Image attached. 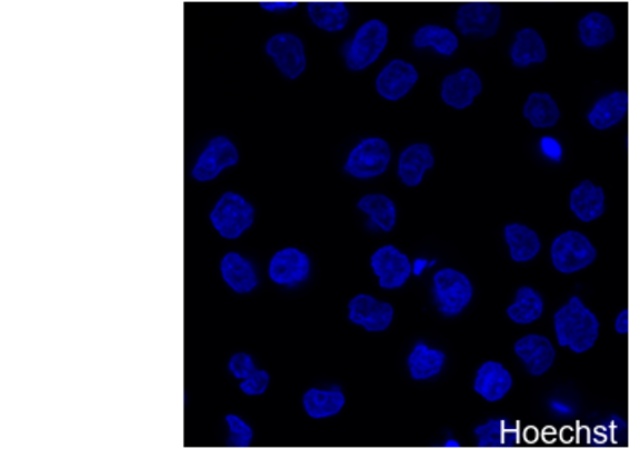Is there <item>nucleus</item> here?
Here are the masks:
<instances>
[{"instance_id": "nucleus-8", "label": "nucleus", "mask_w": 630, "mask_h": 449, "mask_svg": "<svg viewBox=\"0 0 630 449\" xmlns=\"http://www.w3.org/2000/svg\"><path fill=\"white\" fill-rule=\"evenodd\" d=\"M267 57L287 80H298L307 71V49L298 34L281 31L267 40Z\"/></svg>"}, {"instance_id": "nucleus-3", "label": "nucleus", "mask_w": 630, "mask_h": 449, "mask_svg": "<svg viewBox=\"0 0 630 449\" xmlns=\"http://www.w3.org/2000/svg\"><path fill=\"white\" fill-rule=\"evenodd\" d=\"M432 297L438 311L452 318L470 306L474 297V286L469 277L458 269L443 268L432 277Z\"/></svg>"}, {"instance_id": "nucleus-12", "label": "nucleus", "mask_w": 630, "mask_h": 449, "mask_svg": "<svg viewBox=\"0 0 630 449\" xmlns=\"http://www.w3.org/2000/svg\"><path fill=\"white\" fill-rule=\"evenodd\" d=\"M420 72L408 60H391L379 77L374 80V89L379 92L380 98L388 101H400L414 89Z\"/></svg>"}, {"instance_id": "nucleus-22", "label": "nucleus", "mask_w": 630, "mask_h": 449, "mask_svg": "<svg viewBox=\"0 0 630 449\" xmlns=\"http://www.w3.org/2000/svg\"><path fill=\"white\" fill-rule=\"evenodd\" d=\"M478 448H513L521 442V426L508 419H492L476 426Z\"/></svg>"}, {"instance_id": "nucleus-36", "label": "nucleus", "mask_w": 630, "mask_h": 449, "mask_svg": "<svg viewBox=\"0 0 630 449\" xmlns=\"http://www.w3.org/2000/svg\"><path fill=\"white\" fill-rule=\"evenodd\" d=\"M617 330L620 335H627L629 330V311H621L620 316L617 318Z\"/></svg>"}, {"instance_id": "nucleus-30", "label": "nucleus", "mask_w": 630, "mask_h": 449, "mask_svg": "<svg viewBox=\"0 0 630 449\" xmlns=\"http://www.w3.org/2000/svg\"><path fill=\"white\" fill-rule=\"evenodd\" d=\"M544 312V300L533 287L522 286L517 289L516 301L508 307L507 315L517 326H531L540 320Z\"/></svg>"}, {"instance_id": "nucleus-2", "label": "nucleus", "mask_w": 630, "mask_h": 449, "mask_svg": "<svg viewBox=\"0 0 630 449\" xmlns=\"http://www.w3.org/2000/svg\"><path fill=\"white\" fill-rule=\"evenodd\" d=\"M389 43V26L384 20L370 19L360 24L353 37L344 43V63L353 72L371 68Z\"/></svg>"}, {"instance_id": "nucleus-23", "label": "nucleus", "mask_w": 630, "mask_h": 449, "mask_svg": "<svg viewBox=\"0 0 630 449\" xmlns=\"http://www.w3.org/2000/svg\"><path fill=\"white\" fill-rule=\"evenodd\" d=\"M412 48L429 49L440 57H452L460 49V37L440 24H426L412 34Z\"/></svg>"}, {"instance_id": "nucleus-32", "label": "nucleus", "mask_w": 630, "mask_h": 449, "mask_svg": "<svg viewBox=\"0 0 630 449\" xmlns=\"http://www.w3.org/2000/svg\"><path fill=\"white\" fill-rule=\"evenodd\" d=\"M357 208L370 217L373 225L380 230L386 231V233L393 231L394 225H397V206L388 196L370 193V196H364L357 202Z\"/></svg>"}, {"instance_id": "nucleus-28", "label": "nucleus", "mask_w": 630, "mask_h": 449, "mask_svg": "<svg viewBox=\"0 0 630 449\" xmlns=\"http://www.w3.org/2000/svg\"><path fill=\"white\" fill-rule=\"evenodd\" d=\"M447 355L443 350L431 349L426 343L414 345L408 358V368L414 381L438 378L446 367Z\"/></svg>"}, {"instance_id": "nucleus-19", "label": "nucleus", "mask_w": 630, "mask_h": 449, "mask_svg": "<svg viewBox=\"0 0 630 449\" xmlns=\"http://www.w3.org/2000/svg\"><path fill=\"white\" fill-rule=\"evenodd\" d=\"M310 22L324 33H341L350 24V8L342 0H310L307 4Z\"/></svg>"}, {"instance_id": "nucleus-16", "label": "nucleus", "mask_w": 630, "mask_h": 449, "mask_svg": "<svg viewBox=\"0 0 630 449\" xmlns=\"http://www.w3.org/2000/svg\"><path fill=\"white\" fill-rule=\"evenodd\" d=\"M513 378L510 370L498 361H484L474 378V392L484 401L498 402L512 390Z\"/></svg>"}, {"instance_id": "nucleus-14", "label": "nucleus", "mask_w": 630, "mask_h": 449, "mask_svg": "<svg viewBox=\"0 0 630 449\" xmlns=\"http://www.w3.org/2000/svg\"><path fill=\"white\" fill-rule=\"evenodd\" d=\"M309 255L298 248L280 249L270 259L269 277L278 286L296 287L310 277Z\"/></svg>"}, {"instance_id": "nucleus-17", "label": "nucleus", "mask_w": 630, "mask_h": 449, "mask_svg": "<svg viewBox=\"0 0 630 449\" xmlns=\"http://www.w3.org/2000/svg\"><path fill=\"white\" fill-rule=\"evenodd\" d=\"M434 152L427 143L409 144L408 149H403L399 158L400 181L409 188H417L422 184L426 173L434 168Z\"/></svg>"}, {"instance_id": "nucleus-13", "label": "nucleus", "mask_w": 630, "mask_h": 449, "mask_svg": "<svg viewBox=\"0 0 630 449\" xmlns=\"http://www.w3.org/2000/svg\"><path fill=\"white\" fill-rule=\"evenodd\" d=\"M348 318L368 332H384L393 323L394 309L388 301L377 300L371 295H357L348 303Z\"/></svg>"}, {"instance_id": "nucleus-20", "label": "nucleus", "mask_w": 630, "mask_h": 449, "mask_svg": "<svg viewBox=\"0 0 630 449\" xmlns=\"http://www.w3.org/2000/svg\"><path fill=\"white\" fill-rule=\"evenodd\" d=\"M629 112V92L612 91L602 96L589 110L588 121L592 129L609 130L626 120Z\"/></svg>"}, {"instance_id": "nucleus-37", "label": "nucleus", "mask_w": 630, "mask_h": 449, "mask_svg": "<svg viewBox=\"0 0 630 449\" xmlns=\"http://www.w3.org/2000/svg\"><path fill=\"white\" fill-rule=\"evenodd\" d=\"M446 446H454V448H458V442H446Z\"/></svg>"}, {"instance_id": "nucleus-5", "label": "nucleus", "mask_w": 630, "mask_h": 449, "mask_svg": "<svg viewBox=\"0 0 630 449\" xmlns=\"http://www.w3.org/2000/svg\"><path fill=\"white\" fill-rule=\"evenodd\" d=\"M502 8L492 0L464 2L454 17L456 29L467 39L489 40L501 28Z\"/></svg>"}, {"instance_id": "nucleus-29", "label": "nucleus", "mask_w": 630, "mask_h": 449, "mask_svg": "<svg viewBox=\"0 0 630 449\" xmlns=\"http://www.w3.org/2000/svg\"><path fill=\"white\" fill-rule=\"evenodd\" d=\"M522 114L536 129H551L560 121L559 103L548 92H531L527 98Z\"/></svg>"}, {"instance_id": "nucleus-24", "label": "nucleus", "mask_w": 630, "mask_h": 449, "mask_svg": "<svg viewBox=\"0 0 630 449\" xmlns=\"http://www.w3.org/2000/svg\"><path fill=\"white\" fill-rule=\"evenodd\" d=\"M229 372L240 381V390L246 396H261L267 392L270 385V376L267 370H260L252 361L251 356L238 352L229 361Z\"/></svg>"}, {"instance_id": "nucleus-7", "label": "nucleus", "mask_w": 630, "mask_h": 449, "mask_svg": "<svg viewBox=\"0 0 630 449\" xmlns=\"http://www.w3.org/2000/svg\"><path fill=\"white\" fill-rule=\"evenodd\" d=\"M597 257V248L580 231H566L551 245V262L562 275H573L589 268Z\"/></svg>"}, {"instance_id": "nucleus-6", "label": "nucleus", "mask_w": 630, "mask_h": 449, "mask_svg": "<svg viewBox=\"0 0 630 449\" xmlns=\"http://www.w3.org/2000/svg\"><path fill=\"white\" fill-rule=\"evenodd\" d=\"M391 147L382 138H366L348 153L344 172L353 179H374L384 176L391 163Z\"/></svg>"}, {"instance_id": "nucleus-34", "label": "nucleus", "mask_w": 630, "mask_h": 449, "mask_svg": "<svg viewBox=\"0 0 630 449\" xmlns=\"http://www.w3.org/2000/svg\"><path fill=\"white\" fill-rule=\"evenodd\" d=\"M298 0H261L260 8L267 13H287L298 8Z\"/></svg>"}, {"instance_id": "nucleus-25", "label": "nucleus", "mask_w": 630, "mask_h": 449, "mask_svg": "<svg viewBox=\"0 0 630 449\" xmlns=\"http://www.w3.org/2000/svg\"><path fill=\"white\" fill-rule=\"evenodd\" d=\"M617 37V28L611 17H607L602 11H591L582 17L579 22V40L583 48L600 49L606 48Z\"/></svg>"}, {"instance_id": "nucleus-31", "label": "nucleus", "mask_w": 630, "mask_h": 449, "mask_svg": "<svg viewBox=\"0 0 630 449\" xmlns=\"http://www.w3.org/2000/svg\"><path fill=\"white\" fill-rule=\"evenodd\" d=\"M347 405V397L339 390H319V388H310L309 392H304L303 408L307 416L312 419H328L339 413Z\"/></svg>"}, {"instance_id": "nucleus-27", "label": "nucleus", "mask_w": 630, "mask_h": 449, "mask_svg": "<svg viewBox=\"0 0 630 449\" xmlns=\"http://www.w3.org/2000/svg\"><path fill=\"white\" fill-rule=\"evenodd\" d=\"M502 233H504V240L510 249V259L513 262H530L540 253L542 246H540L539 235L528 226L512 222V225L504 226Z\"/></svg>"}, {"instance_id": "nucleus-35", "label": "nucleus", "mask_w": 630, "mask_h": 449, "mask_svg": "<svg viewBox=\"0 0 630 449\" xmlns=\"http://www.w3.org/2000/svg\"><path fill=\"white\" fill-rule=\"evenodd\" d=\"M542 147H544V152L548 153L550 158L559 159L560 153H562V150H560V144L557 143L554 139H542Z\"/></svg>"}, {"instance_id": "nucleus-15", "label": "nucleus", "mask_w": 630, "mask_h": 449, "mask_svg": "<svg viewBox=\"0 0 630 449\" xmlns=\"http://www.w3.org/2000/svg\"><path fill=\"white\" fill-rule=\"evenodd\" d=\"M513 350L527 368V372L533 378L544 376L553 367L554 358H557L553 343L546 336L540 335L524 336L521 340L516 341Z\"/></svg>"}, {"instance_id": "nucleus-1", "label": "nucleus", "mask_w": 630, "mask_h": 449, "mask_svg": "<svg viewBox=\"0 0 630 449\" xmlns=\"http://www.w3.org/2000/svg\"><path fill=\"white\" fill-rule=\"evenodd\" d=\"M554 335L560 347L583 355L594 347L600 336V321L579 297L569 298L553 316Z\"/></svg>"}, {"instance_id": "nucleus-4", "label": "nucleus", "mask_w": 630, "mask_h": 449, "mask_svg": "<svg viewBox=\"0 0 630 449\" xmlns=\"http://www.w3.org/2000/svg\"><path fill=\"white\" fill-rule=\"evenodd\" d=\"M254 217H257V211L246 197L240 196L237 191H226L214 204L209 220L220 237L234 240L242 237V233L254 225Z\"/></svg>"}, {"instance_id": "nucleus-9", "label": "nucleus", "mask_w": 630, "mask_h": 449, "mask_svg": "<svg viewBox=\"0 0 630 449\" xmlns=\"http://www.w3.org/2000/svg\"><path fill=\"white\" fill-rule=\"evenodd\" d=\"M240 152L226 136H217L209 141L204 152L194 161L191 178L199 182H209L219 178L226 168L237 167Z\"/></svg>"}, {"instance_id": "nucleus-26", "label": "nucleus", "mask_w": 630, "mask_h": 449, "mask_svg": "<svg viewBox=\"0 0 630 449\" xmlns=\"http://www.w3.org/2000/svg\"><path fill=\"white\" fill-rule=\"evenodd\" d=\"M220 271H222L223 282L228 283L238 295H247L257 289V271L249 260L243 259L242 255H226L220 263Z\"/></svg>"}, {"instance_id": "nucleus-11", "label": "nucleus", "mask_w": 630, "mask_h": 449, "mask_svg": "<svg viewBox=\"0 0 630 449\" xmlns=\"http://www.w3.org/2000/svg\"><path fill=\"white\" fill-rule=\"evenodd\" d=\"M483 92V80L470 68L447 74L440 87V98L447 107L456 110L469 109Z\"/></svg>"}, {"instance_id": "nucleus-21", "label": "nucleus", "mask_w": 630, "mask_h": 449, "mask_svg": "<svg viewBox=\"0 0 630 449\" xmlns=\"http://www.w3.org/2000/svg\"><path fill=\"white\" fill-rule=\"evenodd\" d=\"M569 208L582 222L600 219L606 213V191L592 181H582L571 191Z\"/></svg>"}, {"instance_id": "nucleus-10", "label": "nucleus", "mask_w": 630, "mask_h": 449, "mask_svg": "<svg viewBox=\"0 0 630 449\" xmlns=\"http://www.w3.org/2000/svg\"><path fill=\"white\" fill-rule=\"evenodd\" d=\"M371 269L379 278V286L388 291L406 286L412 275V263L408 255L394 246H382L371 255Z\"/></svg>"}, {"instance_id": "nucleus-18", "label": "nucleus", "mask_w": 630, "mask_h": 449, "mask_svg": "<svg viewBox=\"0 0 630 449\" xmlns=\"http://www.w3.org/2000/svg\"><path fill=\"white\" fill-rule=\"evenodd\" d=\"M510 60L517 69H528L548 60V46L537 29L522 28L517 31L510 46Z\"/></svg>"}, {"instance_id": "nucleus-33", "label": "nucleus", "mask_w": 630, "mask_h": 449, "mask_svg": "<svg viewBox=\"0 0 630 449\" xmlns=\"http://www.w3.org/2000/svg\"><path fill=\"white\" fill-rule=\"evenodd\" d=\"M226 422L229 428V445L237 446V448H249L252 445L254 433H252L251 426L232 413L226 417Z\"/></svg>"}]
</instances>
